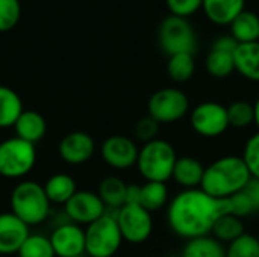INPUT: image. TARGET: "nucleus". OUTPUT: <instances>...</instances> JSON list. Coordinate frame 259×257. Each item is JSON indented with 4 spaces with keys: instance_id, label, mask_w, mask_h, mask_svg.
<instances>
[{
    "instance_id": "473e14b6",
    "label": "nucleus",
    "mask_w": 259,
    "mask_h": 257,
    "mask_svg": "<svg viewBox=\"0 0 259 257\" xmlns=\"http://www.w3.org/2000/svg\"><path fill=\"white\" fill-rule=\"evenodd\" d=\"M241 158L246 162L252 177L259 180V132L252 133L247 138V141L244 142Z\"/></svg>"
},
{
    "instance_id": "a211bd4d",
    "label": "nucleus",
    "mask_w": 259,
    "mask_h": 257,
    "mask_svg": "<svg viewBox=\"0 0 259 257\" xmlns=\"http://www.w3.org/2000/svg\"><path fill=\"white\" fill-rule=\"evenodd\" d=\"M14 130H15L17 138L35 145L46 136L47 123H46V118L39 112L23 111L14 124Z\"/></svg>"
},
{
    "instance_id": "412c9836",
    "label": "nucleus",
    "mask_w": 259,
    "mask_h": 257,
    "mask_svg": "<svg viewBox=\"0 0 259 257\" xmlns=\"http://www.w3.org/2000/svg\"><path fill=\"white\" fill-rule=\"evenodd\" d=\"M170 203V189L162 182H144L141 185L140 204L150 214L167 209Z\"/></svg>"
},
{
    "instance_id": "7c9ffc66",
    "label": "nucleus",
    "mask_w": 259,
    "mask_h": 257,
    "mask_svg": "<svg viewBox=\"0 0 259 257\" xmlns=\"http://www.w3.org/2000/svg\"><path fill=\"white\" fill-rule=\"evenodd\" d=\"M226 257H259V241L256 235L244 233L226 245Z\"/></svg>"
},
{
    "instance_id": "f03ea898",
    "label": "nucleus",
    "mask_w": 259,
    "mask_h": 257,
    "mask_svg": "<svg viewBox=\"0 0 259 257\" xmlns=\"http://www.w3.org/2000/svg\"><path fill=\"white\" fill-rule=\"evenodd\" d=\"M250 180L252 174L243 158L238 155H226L205 167L200 188L217 200H229L244 191Z\"/></svg>"
},
{
    "instance_id": "2eb2a0df",
    "label": "nucleus",
    "mask_w": 259,
    "mask_h": 257,
    "mask_svg": "<svg viewBox=\"0 0 259 257\" xmlns=\"http://www.w3.org/2000/svg\"><path fill=\"white\" fill-rule=\"evenodd\" d=\"M29 235V226L12 212L0 214V254L18 253Z\"/></svg>"
},
{
    "instance_id": "f704fd0d",
    "label": "nucleus",
    "mask_w": 259,
    "mask_h": 257,
    "mask_svg": "<svg viewBox=\"0 0 259 257\" xmlns=\"http://www.w3.org/2000/svg\"><path fill=\"white\" fill-rule=\"evenodd\" d=\"M229 209H231L229 214H232V215H235V217H238L241 220L256 214L253 203L250 201V198L247 197V194L244 191H241V192H238V194H235L234 197L229 198Z\"/></svg>"
},
{
    "instance_id": "423d86ee",
    "label": "nucleus",
    "mask_w": 259,
    "mask_h": 257,
    "mask_svg": "<svg viewBox=\"0 0 259 257\" xmlns=\"http://www.w3.org/2000/svg\"><path fill=\"white\" fill-rule=\"evenodd\" d=\"M158 42L167 56L190 53L197 50V35L188 18L168 15L162 20L158 29Z\"/></svg>"
},
{
    "instance_id": "a878e982",
    "label": "nucleus",
    "mask_w": 259,
    "mask_h": 257,
    "mask_svg": "<svg viewBox=\"0 0 259 257\" xmlns=\"http://www.w3.org/2000/svg\"><path fill=\"white\" fill-rule=\"evenodd\" d=\"M244 233H246L244 221L241 218L232 215V214L222 215L215 221V224L212 227V232H211V235L217 241H220L222 244H225V245L231 244L232 241H235L237 238H240Z\"/></svg>"
},
{
    "instance_id": "1a4fd4ad",
    "label": "nucleus",
    "mask_w": 259,
    "mask_h": 257,
    "mask_svg": "<svg viewBox=\"0 0 259 257\" xmlns=\"http://www.w3.org/2000/svg\"><path fill=\"white\" fill-rule=\"evenodd\" d=\"M193 132L202 138L214 139L225 135L231 126L228 118V106L219 101H202L196 105L188 115Z\"/></svg>"
},
{
    "instance_id": "dca6fc26",
    "label": "nucleus",
    "mask_w": 259,
    "mask_h": 257,
    "mask_svg": "<svg viewBox=\"0 0 259 257\" xmlns=\"http://www.w3.org/2000/svg\"><path fill=\"white\" fill-rule=\"evenodd\" d=\"M203 174H205V165L202 164V161L187 155L178 158L171 180L182 189H196L200 188Z\"/></svg>"
},
{
    "instance_id": "6ab92c4d",
    "label": "nucleus",
    "mask_w": 259,
    "mask_h": 257,
    "mask_svg": "<svg viewBox=\"0 0 259 257\" xmlns=\"http://www.w3.org/2000/svg\"><path fill=\"white\" fill-rule=\"evenodd\" d=\"M235 71L250 82H259V41L238 44L234 52Z\"/></svg>"
},
{
    "instance_id": "0eeeda50",
    "label": "nucleus",
    "mask_w": 259,
    "mask_h": 257,
    "mask_svg": "<svg viewBox=\"0 0 259 257\" xmlns=\"http://www.w3.org/2000/svg\"><path fill=\"white\" fill-rule=\"evenodd\" d=\"M123 241L117 220L103 215L85 229V254L88 257H114Z\"/></svg>"
},
{
    "instance_id": "cd10ccee",
    "label": "nucleus",
    "mask_w": 259,
    "mask_h": 257,
    "mask_svg": "<svg viewBox=\"0 0 259 257\" xmlns=\"http://www.w3.org/2000/svg\"><path fill=\"white\" fill-rule=\"evenodd\" d=\"M206 73L215 79H226L235 71L234 53L211 48L205 59Z\"/></svg>"
},
{
    "instance_id": "9b49d317",
    "label": "nucleus",
    "mask_w": 259,
    "mask_h": 257,
    "mask_svg": "<svg viewBox=\"0 0 259 257\" xmlns=\"http://www.w3.org/2000/svg\"><path fill=\"white\" fill-rule=\"evenodd\" d=\"M140 147L137 142L124 135L108 136L102 147L100 155L106 165L114 170H129L137 165Z\"/></svg>"
},
{
    "instance_id": "58836bf2",
    "label": "nucleus",
    "mask_w": 259,
    "mask_h": 257,
    "mask_svg": "<svg viewBox=\"0 0 259 257\" xmlns=\"http://www.w3.org/2000/svg\"><path fill=\"white\" fill-rule=\"evenodd\" d=\"M140 198H141V185H138V183H127L126 204H140Z\"/></svg>"
},
{
    "instance_id": "72a5a7b5",
    "label": "nucleus",
    "mask_w": 259,
    "mask_h": 257,
    "mask_svg": "<svg viewBox=\"0 0 259 257\" xmlns=\"http://www.w3.org/2000/svg\"><path fill=\"white\" fill-rule=\"evenodd\" d=\"M159 130H161V124L153 120L150 115L147 117H143L141 120H138V123L135 124V129H134V135L135 138L146 144V142H150L156 138H159Z\"/></svg>"
},
{
    "instance_id": "bb28decb",
    "label": "nucleus",
    "mask_w": 259,
    "mask_h": 257,
    "mask_svg": "<svg viewBox=\"0 0 259 257\" xmlns=\"http://www.w3.org/2000/svg\"><path fill=\"white\" fill-rule=\"evenodd\" d=\"M196 73V59L194 55L179 53L168 56L167 62V74L176 83H185L193 79Z\"/></svg>"
},
{
    "instance_id": "c85d7f7f",
    "label": "nucleus",
    "mask_w": 259,
    "mask_h": 257,
    "mask_svg": "<svg viewBox=\"0 0 259 257\" xmlns=\"http://www.w3.org/2000/svg\"><path fill=\"white\" fill-rule=\"evenodd\" d=\"M228 118H229V126L232 129H247L253 126V103L246 101V100H237L228 106Z\"/></svg>"
},
{
    "instance_id": "37998d69",
    "label": "nucleus",
    "mask_w": 259,
    "mask_h": 257,
    "mask_svg": "<svg viewBox=\"0 0 259 257\" xmlns=\"http://www.w3.org/2000/svg\"><path fill=\"white\" fill-rule=\"evenodd\" d=\"M176 257H181V256H176Z\"/></svg>"
},
{
    "instance_id": "c9c22d12",
    "label": "nucleus",
    "mask_w": 259,
    "mask_h": 257,
    "mask_svg": "<svg viewBox=\"0 0 259 257\" xmlns=\"http://www.w3.org/2000/svg\"><path fill=\"white\" fill-rule=\"evenodd\" d=\"M202 2L203 0H165L170 15L182 18H188L199 9H202Z\"/></svg>"
},
{
    "instance_id": "7ed1b4c3",
    "label": "nucleus",
    "mask_w": 259,
    "mask_h": 257,
    "mask_svg": "<svg viewBox=\"0 0 259 257\" xmlns=\"http://www.w3.org/2000/svg\"><path fill=\"white\" fill-rule=\"evenodd\" d=\"M178 158V151L170 141L156 138L140 147L135 167L146 182L167 183L171 180Z\"/></svg>"
},
{
    "instance_id": "4c0bfd02",
    "label": "nucleus",
    "mask_w": 259,
    "mask_h": 257,
    "mask_svg": "<svg viewBox=\"0 0 259 257\" xmlns=\"http://www.w3.org/2000/svg\"><path fill=\"white\" fill-rule=\"evenodd\" d=\"M244 192L247 194V197L250 198V201L253 203L255 206V211L259 212V180L258 179H253L247 183V186L244 188Z\"/></svg>"
},
{
    "instance_id": "f257e3e1",
    "label": "nucleus",
    "mask_w": 259,
    "mask_h": 257,
    "mask_svg": "<svg viewBox=\"0 0 259 257\" xmlns=\"http://www.w3.org/2000/svg\"><path fill=\"white\" fill-rule=\"evenodd\" d=\"M229 212V200H217L202 188L181 189L170 198L165 220L176 236L190 241L211 235L215 221Z\"/></svg>"
},
{
    "instance_id": "2f4dec72",
    "label": "nucleus",
    "mask_w": 259,
    "mask_h": 257,
    "mask_svg": "<svg viewBox=\"0 0 259 257\" xmlns=\"http://www.w3.org/2000/svg\"><path fill=\"white\" fill-rule=\"evenodd\" d=\"M21 17L20 0H0V32L14 29Z\"/></svg>"
},
{
    "instance_id": "ddd939ff",
    "label": "nucleus",
    "mask_w": 259,
    "mask_h": 257,
    "mask_svg": "<svg viewBox=\"0 0 259 257\" xmlns=\"http://www.w3.org/2000/svg\"><path fill=\"white\" fill-rule=\"evenodd\" d=\"M56 257H76L85 254V230L71 221L58 226L49 236Z\"/></svg>"
},
{
    "instance_id": "79ce46f5",
    "label": "nucleus",
    "mask_w": 259,
    "mask_h": 257,
    "mask_svg": "<svg viewBox=\"0 0 259 257\" xmlns=\"http://www.w3.org/2000/svg\"><path fill=\"white\" fill-rule=\"evenodd\" d=\"M256 238H258V241H259V230H258V233H256Z\"/></svg>"
},
{
    "instance_id": "aec40b11",
    "label": "nucleus",
    "mask_w": 259,
    "mask_h": 257,
    "mask_svg": "<svg viewBox=\"0 0 259 257\" xmlns=\"http://www.w3.org/2000/svg\"><path fill=\"white\" fill-rule=\"evenodd\" d=\"M42 186L47 198L50 200V203L55 204H65L77 192L76 180L70 174L64 173L50 176Z\"/></svg>"
},
{
    "instance_id": "ea45409f",
    "label": "nucleus",
    "mask_w": 259,
    "mask_h": 257,
    "mask_svg": "<svg viewBox=\"0 0 259 257\" xmlns=\"http://www.w3.org/2000/svg\"><path fill=\"white\" fill-rule=\"evenodd\" d=\"M253 117H255L253 126L256 127V132H259V97L255 100V103H253Z\"/></svg>"
},
{
    "instance_id": "5701e85b",
    "label": "nucleus",
    "mask_w": 259,
    "mask_h": 257,
    "mask_svg": "<svg viewBox=\"0 0 259 257\" xmlns=\"http://www.w3.org/2000/svg\"><path fill=\"white\" fill-rule=\"evenodd\" d=\"M23 111L20 95L9 86L0 85V129L14 127Z\"/></svg>"
},
{
    "instance_id": "f3484780",
    "label": "nucleus",
    "mask_w": 259,
    "mask_h": 257,
    "mask_svg": "<svg viewBox=\"0 0 259 257\" xmlns=\"http://www.w3.org/2000/svg\"><path fill=\"white\" fill-rule=\"evenodd\" d=\"M246 8V0H203L202 9L208 20L219 26H229Z\"/></svg>"
},
{
    "instance_id": "393cba45",
    "label": "nucleus",
    "mask_w": 259,
    "mask_h": 257,
    "mask_svg": "<svg viewBox=\"0 0 259 257\" xmlns=\"http://www.w3.org/2000/svg\"><path fill=\"white\" fill-rule=\"evenodd\" d=\"M126 189L127 183L123 179L117 176H108L100 182L97 194L102 198L105 208L120 209L126 204Z\"/></svg>"
},
{
    "instance_id": "6e6552de",
    "label": "nucleus",
    "mask_w": 259,
    "mask_h": 257,
    "mask_svg": "<svg viewBox=\"0 0 259 257\" xmlns=\"http://www.w3.org/2000/svg\"><path fill=\"white\" fill-rule=\"evenodd\" d=\"M36 162V148L17 136L0 142V176L21 179L32 171Z\"/></svg>"
},
{
    "instance_id": "39448f33",
    "label": "nucleus",
    "mask_w": 259,
    "mask_h": 257,
    "mask_svg": "<svg viewBox=\"0 0 259 257\" xmlns=\"http://www.w3.org/2000/svg\"><path fill=\"white\" fill-rule=\"evenodd\" d=\"M190 97L176 86H165L155 91L147 101L149 115L161 126L179 123L190 115Z\"/></svg>"
},
{
    "instance_id": "b1692460",
    "label": "nucleus",
    "mask_w": 259,
    "mask_h": 257,
    "mask_svg": "<svg viewBox=\"0 0 259 257\" xmlns=\"http://www.w3.org/2000/svg\"><path fill=\"white\" fill-rule=\"evenodd\" d=\"M181 257H226V245L212 235L190 239L185 242Z\"/></svg>"
},
{
    "instance_id": "4be33fe9",
    "label": "nucleus",
    "mask_w": 259,
    "mask_h": 257,
    "mask_svg": "<svg viewBox=\"0 0 259 257\" xmlns=\"http://www.w3.org/2000/svg\"><path fill=\"white\" fill-rule=\"evenodd\" d=\"M231 35L238 44L259 41V17L252 11H243L231 24Z\"/></svg>"
},
{
    "instance_id": "e433bc0d",
    "label": "nucleus",
    "mask_w": 259,
    "mask_h": 257,
    "mask_svg": "<svg viewBox=\"0 0 259 257\" xmlns=\"http://www.w3.org/2000/svg\"><path fill=\"white\" fill-rule=\"evenodd\" d=\"M237 47H238V42L235 41V38L232 35H222L212 42L214 50L228 52V53H234L237 50Z\"/></svg>"
},
{
    "instance_id": "4468645a",
    "label": "nucleus",
    "mask_w": 259,
    "mask_h": 257,
    "mask_svg": "<svg viewBox=\"0 0 259 257\" xmlns=\"http://www.w3.org/2000/svg\"><path fill=\"white\" fill-rule=\"evenodd\" d=\"M58 151L64 162L70 165H82L93 158L96 151V142L90 133L76 130L67 133L61 139Z\"/></svg>"
},
{
    "instance_id": "c756f323",
    "label": "nucleus",
    "mask_w": 259,
    "mask_h": 257,
    "mask_svg": "<svg viewBox=\"0 0 259 257\" xmlns=\"http://www.w3.org/2000/svg\"><path fill=\"white\" fill-rule=\"evenodd\" d=\"M17 254L18 257H56L50 238L44 235H29Z\"/></svg>"
},
{
    "instance_id": "20e7f679",
    "label": "nucleus",
    "mask_w": 259,
    "mask_h": 257,
    "mask_svg": "<svg viewBox=\"0 0 259 257\" xmlns=\"http://www.w3.org/2000/svg\"><path fill=\"white\" fill-rule=\"evenodd\" d=\"M50 204L44 186L33 180H23L12 189L11 212L29 227L38 226L47 220Z\"/></svg>"
},
{
    "instance_id": "f8f14e48",
    "label": "nucleus",
    "mask_w": 259,
    "mask_h": 257,
    "mask_svg": "<svg viewBox=\"0 0 259 257\" xmlns=\"http://www.w3.org/2000/svg\"><path fill=\"white\" fill-rule=\"evenodd\" d=\"M67 218L79 226H90L105 215V204L97 192L77 191L65 204Z\"/></svg>"
},
{
    "instance_id": "9d476101",
    "label": "nucleus",
    "mask_w": 259,
    "mask_h": 257,
    "mask_svg": "<svg viewBox=\"0 0 259 257\" xmlns=\"http://www.w3.org/2000/svg\"><path fill=\"white\" fill-rule=\"evenodd\" d=\"M117 223L123 239L134 245L144 244L153 233V214L141 204H124L120 209Z\"/></svg>"
},
{
    "instance_id": "a19ab883",
    "label": "nucleus",
    "mask_w": 259,
    "mask_h": 257,
    "mask_svg": "<svg viewBox=\"0 0 259 257\" xmlns=\"http://www.w3.org/2000/svg\"><path fill=\"white\" fill-rule=\"evenodd\" d=\"M76 257H88L87 254H82V256H76Z\"/></svg>"
}]
</instances>
